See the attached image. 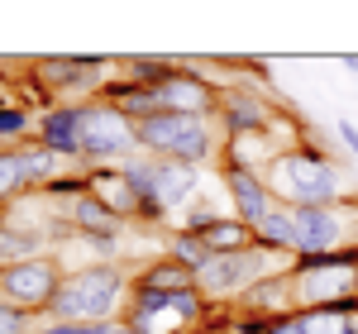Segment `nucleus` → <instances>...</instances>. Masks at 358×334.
Listing matches in <instances>:
<instances>
[{
  "label": "nucleus",
  "instance_id": "obj_1",
  "mask_svg": "<svg viewBox=\"0 0 358 334\" xmlns=\"http://www.w3.org/2000/svg\"><path fill=\"white\" fill-rule=\"evenodd\" d=\"M258 172H263L268 191L277 196V205H292V210L349 201L339 167H334L325 153H315V148H287V153H277L273 163H263Z\"/></svg>",
  "mask_w": 358,
  "mask_h": 334
},
{
  "label": "nucleus",
  "instance_id": "obj_4",
  "mask_svg": "<svg viewBox=\"0 0 358 334\" xmlns=\"http://www.w3.org/2000/svg\"><path fill=\"white\" fill-rule=\"evenodd\" d=\"M292 296L301 310L358 301V244L325 258H296L292 263Z\"/></svg>",
  "mask_w": 358,
  "mask_h": 334
},
{
  "label": "nucleus",
  "instance_id": "obj_13",
  "mask_svg": "<svg viewBox=\"0 0 358 334\" xmlns=\"http://www.w3.org/2000/svg\"><path fill=\"white\" fill-rule=\"evenodd\" d=\"M153 96L172 115H220V96L215 86L201 82V72H172L167 82L153 86Z\"/></svg>",
  "mask_w": 358,
  "mask_h": 334
},
{
  "label": "nucleus",
  "instance_id": "obj_22",
  "mask_svg": "<svg viewBox=\"0 0 358 334\" xmlns=\"http://www.w3.org/2000/svg\"><path fill=\"white\" fill-rule=\"evenodd\" d=\"M196 239L210 253H239V249H253V224H244L239 215H224V220H215L210 229H201Z\"/></svg>",
  "mask_w": 358,
  "mask_h": 334
},
{
  "label": "nucleus",
  "instance_id": "obj_6",
  "mask_svg": "<svg viewBox=\"0 0 358 334\" xmlns=\"http://www.w3.org/2000/svg\"><path fill=\"white\" fill-rule=\"evenodd\" d=\"M292 263V258H287ZM277 268V253H268V249H239V253H215L210 258V268L206 273H196V291L201 296H210V301H224V296H244L248 286H258L263 277H273ZM287 273V268H282Z\"/></svg>",
  "mask_w": 358,
  "mask_h": 334
},
{
  "label": "nucleus",
  "instance_id": "obj_9",
  "mask_svg": "<svg viewBox=\"0 0 358 334\" xmlns=\"http://www.w3.org/2000/svg\"><path fill=\"white\" fill-rule=\"evenodd\" d=\"M57 286H62V273H57V263L48 253L43 258H24V263H15V268L0 273V296L34 310V315H43V310L53 306Z\"/></svg>",
  "mask_w": 358,
  "mask_h": 334
},
{
  "label": "nucleus",
  "instance_id": "obj_30",
  "mask_svg": "<svg viewBox=\"0 0 358 334\" xmlns=\"http://www.w3.org/2000/svg\"><path fill=\"white\" fill-rule=\"evenodd\" d=\"M334 134H339V143L358 158V129H354V119H334Z\"/></svg>",
  "mask_w": 358,
  "mask_h": 334
},
{
  "label": "nucleus",
  "instance_id": "obj_19",
  "mask_svg": "<svg viewBox=\"0 0 358 334\" xmlns=\"http://www.w3.org/2000/svg\"><path fill=\"white\" fill-rule=\"evenodd\" d=\"M253 244L296 263V210H292V205H273L263 220L253 224Z\"/></svg>",
  "mask_w": 358,
  "mask_h": 334
},
{
  "label": "nucleus",
  "instance_id": "obj_20",
  "mask_svg": "<svg viewBox=\"0 0 358 334\" xmlns=\"http://www.w3.org/2000/svg\"><path fill=\"white\" fill-rule=\"evenodd\" d=\"M48 249V229L38 224H20V220H0V273L24 263V258H43Z\"/></svg>",
  "mask_w": 358,
  "mask_h": 334
},
{
  "label": "nucleus",
  "instance_id": "obj_17",
  "mask_svg": "<svg viewBox=\"0 0 358 334\" xmlns=\"http://www.w3.org/2000/svg\"><path fill=\"white\" fill-rule=\"evenodd\" d=\"M86 191L96 196L101 205H110L120 220H124V215H143V201H138V191L129 187V177H124L120 167H96V172H86Z\"/></svg>",
  "mask_w": 358,
  "mask_h": 334
},
{
  "label": "nucleus",
  "instance_id": "obj_25",
  "mask_svg": "<svg viewBox=\"0 0 358 334\" xmlns=\"http://www.w3.org/2000/svg\"><path fill=\"white\" fill-rule=\"evenodd\" d=\"M34 334H138L129 320H101V325H62V320H43Z\"/></svg>",
  "mask_w": 358,
  "mask_h": 334
},
{
  "label": "nucleus",
  "instance_id": "obj_18",
  "mask_svg": "<svg viewBox=\"0 0 358 334\" xmlns=\"http://www.w3.org/2000/svg\"><path fill=\"white\" fill-rule=\"evenodd\" d=\"M239 306L253 310V315H268V320L292 315V306H296V296H292V268H287V273H273V277H263L258 286H248L244 296H239Z\"/></svg>",
  "mask_w": 358,
  "mask_h": 334
},
{
  "label": "nucleus",
  "instance_id": "obj_33",
  "mask_svg": "<svg viewBox=\"0 0 358 334\" xmlns=\"http://www.w3.org/2000/svg\"><path fill=\"white\" fill-rule=\"evenodd\" d=\"M220 334H239V330H220Z\"/></svg>",
  "mask_w": 358,
  "mask_h": 334
},
{
  "label": "nucleus",
  "instance_id": "obj_16",
  "mask_svg": "<svg viewBox=\"0 0 358 334\" xmlns=\"http://www.w3.org/2000/svg\"><path fill=\"white\" fill-rule=\"evenodd\" d=\"M67 224H72V234H82V239H115L124 220L115 215L110 205H101L91 191H77L67 196Z\"/></svg>",
  "mask_w": 358,
  "mask_h": 334
},
{
  "label": "nucleus",
  "instance_id": "obj_3",
  "mask_svg": "<svg viewBox=\"0 0 358 334\" xmlns=\"http://www.w3.org/2000/svg\"><path fill=\"white\" fill-rule=\"evenodd\" d=\"M134 134L148 158H172V163H187V167H206L220 153V139H229L220 115H172V110L138 119Z\"/></svg>",
  "mask_w": 358,
  "mask_h": 334
},
{
  "label": "nucleus",
  "instance_id": "obj_12",
  "mask_svg": "<svg viewBox=\"0 0 358 334\" xmlns=\"http://www.w3.org/2000/svg\"><path fill=\"white\" fill-rule=\"evenodd\" d=\"M148 177H153V196L163 215H182L201 191V167L172 163V158H148Z\"/></svg>",
  "mask_w": 358,
  "mask_h": 334
},
{
  "label": "nucleus",
  "instance_id": "obj_21",
  "mask_svg": "<svg viewBox=\"0 0 358 334\" xmlns=\"http://www.w3.org/2000/svg\"><path fill=\"white\" fill-rule=\"evenodd\" d=\"M24 153V182L29 191L34 187H57V182H67V167H72V158H62V153H53V148H20Z\"/></svg>",
  "mask_w": 358,
  "mask_h": 334
},
{
  "label": "nucleus",
  "instance_id": "obj_8",
  "mask_svg": "<svg viewBox=\"0 0 358 334\" xmlns=\"http://www.w3.org/2000/svg\"><path fill=\"white\" fill-rule=\"evenodd\" d=\"M138 334H182L187 325L201 320V291H148L134 286L129 291V315H124Z\"/></svg>",
  "mask_w": 358,
  "mask_h": 334
},
{
  "label": "nucleus",
  "instance_id": "obj_7",
  "mask_svg": "<svg viewBox=\"0 0 358 334\" xmlns=\"http://www.w3.org/2000/svg\"><path fill=\"white\" fill-rule=\"evenodd\" d=\"M358 234V205H301L296 210V258H325V253L354 249Z\"/></svg>",
  "mask_w": 358,
  "mask_h": 334
},
{
  "label": "nucleus",
  "instance_id": "obj_14",
  "mask_svg": "<svg viewBox=\"0 0 358 334\" xmlns=\"http://www.w3.org/2000/svg\"><path fill=\"white\" fill-rule=\"evenodd\" d=\"M277 110L263 101V96H253L244 86H234V91H224L220 96V124L229 139H248V134H268L273 129Z\"/></svg>",
  "mask_w": 358,
  "mask_h": 334
},
{
  "label": "nucleus",
  "instance_id": "obj_26",
  "mask_svg": "<svg viewBox=\"0 0 358 334\" xmlns=\"http://www.w3.org/2000/svg\"><path fill=\"white\" fill-rule=\"evenodd\" d=\"M172 253H177V263H182V268H192V273H206V268H210V258H215V253L206 249L196 234H177V239H172Z\"/></svg>",
  "mask_w": 358,
  "mask_h": 334
},
{
  "label": "nucleus",
  "instance_id": "obj_32",
  "mask_svg": "<svg viewBox=\"0 0 358 334\" xmlns=\"http://www.w3.org/2000/svg\"><path fill=\"white\" fill-rule=\"evenodd\" d=\"M349 330H354V334H358V310H354V315H349Z\"/></svg>",
  "mask_w": 358,
  "mask_h": 334
},
{
  "label": "nucleus",
  "instance_id": "obj_27",
  "mask_svg": "<svg viewBox=\"0 0 358 334\" xmlns=\"http://www.w3.org/2000/svg\"><path fill=\"white\" fill-rule=\"evenodd\" d=\"M34 330H38L34 310H24V306H15V301L0 296V334H34Z\"/></svg>",
  "mask_w": 358,
  "mask_h": 334
},
{
  "label": "nucleus",
  "instance_id": "obj_29",
  "mask_svg": "<svg viewBox=\"0 0 358 334\" xmlns=\"http://www.w3.org/2000/svg\"><path fill=\"white\" fill-rule=\"evenodd\" d=\"M268 334H315V330H310L306 310H292V315H277V320H268Z\"/></svg>",
  "mask_w": 358,
  "mask_h": 334
},
{
  "label": "nucleus",
  "instance_id": "obj_11",
  "mask_svg": "<svg viewBox=\"0 0 358 334\" xmlns=\"http://www.w3.org/2000/svg\"><path fill=\"white\" fill-rule=\"evenodd\" d=\"M224 196H229V215H239L244 224H258L277 205V196L268 191L263 172L258 167H239V163H224Z\"/></svg>",
  "mask_w": 358,
  "mask_h": 334
},
{
  "label": "nucleus",
  "instance_id": "obj_31",
  "mask_svg": "<svg viewBox=\"0 0 358 334\" xmlns=\"http://www.w3.org/2000/svg\"><path fill=\"white\" fill-rule=\"evenodd\" d=\"M339 62H344L349 72H358V53H344V57H339Z\"/></svg>",
  "mask_w": 358,
  "mask_h": 334
},
{
  "label": "nucleus",
  "instance_id": "obj_2",
  "mask_svg": "<svg viewBox=\"0 0 358 334\" xmlns=\"http://www.w3.org/2000/svg\"><path fill=\"white\" fill-rule=\"evenodd\" d=\"M124 291H134L129 277H124V268H115V263H86V268L62 277L53 306L43 310V320H62V325L115 320L120 306H124Z\"/></svg>",
  "mask_w": 358,
  "mask_h": 334
},
{
  "label": "nucleus",
  "instance_id": "obj_23",
  "mask_svg": "<svg viewBox=\"0 0 358 334\" xmlns=\"http://www.w3.org/2000/svg\"><path fill=\"white\" fill-rule=\"evenodd\" d=\"M138 286H148V291H192L196 286V273L192 268H182V263H148L143 268V277H138Z\"/></svg>",
  "mask_w": 358,
  "mask_h": 334
},
{
  "label": "nucleus",
  "instance_id": "obj_5",
  "mask_svg": "<svg viewBox=\"0 0 358 334\" xmlns=\"http://www.w3.org/2000/svg\"><path fill=\"white\" fill-rule=\"evenodd\" d=\"M138 134H134V119L120 115L101 96V101H82V148H77V163H86L91 172L96 167H120L138 158Z\"/></svg>",
  "mask_w": 358,
  "mask_h": 334
},
{
  "label": "nucleus",
  "instance_id": "obj_15",
  "mask_svg": "<svg viewBox=\"0 0 358 334\" xmlns=\"http://www.w3.org/2000/svg\"><path fill=\"white\" fill-rule=\"evenodd\" d=\"M38 143L77 163V148H82V106H67V101L48 106V110L38 115Z\"/></svg>",
  "mask_w": 358,
  "mask_h": 334
},
{
  "label": "nucleus",
  "instance_id": "obj_24",
  "mask_svg": "<svg viewBox=\"0 0 358 334\" xmlns=\"http://www.w3.org/2000/svg\"><path fill=\"white\" fill-rule=\"evenodd\" d=\"M29 182H24V153L20 148H5L0 153V201H15V196H24Z\"/></svg>",
  "mask_w": 358,
  "mask_h": 334
},
{
  "label": "nucleus",
  "instance_id": "obj_28",
  "mask_svg": "<svg viewBox=\"0 0 358 334\" xmlns=\"http://www.w3.org/2000/svg\"><path fill=\"white\" fill-rule=\"evenodd\" d=\"M29 124H34V119H29L24 106H10V101L0 106V139H20Z\"/></svg>",
  "mask_w": 358,
  "mask_h": 334
},
{
  "label": "nucleus",
  "instance_id": "obj_10",
  "mask_svg": "<svg viewBox=\"0 0 358 334\" xmlns=\"http://www.w3.org/2000/svg\"><path fill=\"white\" fill-rule=\"evenodd\" d=\"M106 67H110V57H43L38 77L48 91L67 96V106H82V96L106 91Z\"/></svg>",
  "mask_w": 358,
  "mask_h": 334
}]
</instances>
